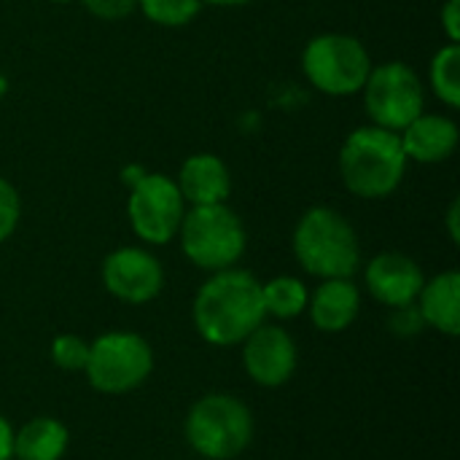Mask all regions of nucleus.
Listing matches in <instances>:
<instances>
[{"label":"nucleus","mask_w":460,"mask_h":460,"mask_svg":"<svg viewBox=\"0 0 460 460\" xmlns=\"http://www.w3.org/2000/svg\"><path fill=\"white\" fill-rule=\"evenodd\" d=\"M458 216H460V202L453 199L450 208H447V229H450V240L458 243L460 240V229H458Z\"/></svg>","instance_id":"27"},{"label":"nucleus","mask_w":460,"mask_h":460,"mask_svg":"<svg viewBox=\"0 0 460 460\" xmlns=\"http://www.w3.org/2000/svg\"><path fill=\"white\" fill-rule=\"evenodd\" d=\"M291 245L299 267L321 280L353 278L361 264V245L353 224L326 205H315L299 216Z\"/></svg>","instance_id":"3"},{"label":"nucleus","mask_w":460,"mask_h":460,"mask_svg":"<svg viewBox=\"0 0 460 460\" xmlns=\"http://www.w3.org/2000/svg\"><path fill=\"white\" fill-rule=\"evenodd\" d=\"M310 321L323 334H340L353 326L361 310V291L350 278L321 280L307 302Z\"/></svg>","instance_id":"15"},{"label":"nucleus","mask_w":460,"mask_h":460,"mask_svg":"<svg viewBox=\"0 0 460 460\" xmlns=\"http://www.w3.org/2000/svg\"><path fill=\"white\" fill-rule=\"evenodd\" d=\"M51 361L65 372H84L89 361V342L78 334H59L51 342Z\"/></svg>","instance_id":"21"},{"label":"nucleus","mask_w":460,"mask_h":460,"mask_svg":"<svg viewBox=\"0 0 460 460\" xmlns=\"http://www.w3.org/2000/svg\"><path fill=\"white\" fill-rule=\"evenodd\" d=\"M49 3H57V5H65V3H73V0H49Z\"/></svg>","instance_id":"29"},{"label":"nucleus","mask_w":460,"mask_h":460,"mask_svg":"<svg viewBox=\"0 0 460 460\" xmlns=\"http://www.w3.org/2000/svg\"><path fill=\"white\" fill-rule=\"evenodd\" d=\"M245 3H251V0H202V5H218V8H237Z\"/></svg>","instance_id":"28"},{"label":"nucleus","mask_w":460,"mask_h":460,"mask_svg":"<svg viewBox=\"0 0 460 460\" xmlns=\"http://www.w3.org/2000/svg\"><path fill=\"white\" fill-rule=\"evenodd\" d=\"M154 372V350L135 332H105L89 342L86 383L108 396L140 388Z\"/></svg>","instance_id":"7"},{"label":"nucleus","mask_w":460,"mask_h":460,"mask_svg":"<svg viewBox=\"0 0 460 460\" xmlns=\"http://www.w3.org/2000/svg\"><path fill=\"white\" fill-rule=\"evenodd\" d=\"M102 286L124 305H148L164 288V267L151 251L124 245L105 256Z\"/></svg>","instance_id":"10"},{"label":"nucleus","mask_w":460,"mask_h":460,"mask_svg":"<svg viewBox=\"0 0 460 460\" xmlns=\"http://www.w3.org/2000/svg\"><path fill=\"white\" fill-rule=\"evenodd\" d=\"M442 19V30L447 35V43H458L460 40V0H447L439 11Z\"/></svg>","instance_id":"25"},{"label":"nucleus","mask_w":460,"mask_h":460,"mask_svg":"<svg viewBox=\"0 0 460 460\" xmlns=\"http://www.w3.org/2000/svg\"><path fill=\"white\" fill-rule=\"evenodd\" d=\"M364 280H367V291L380 305L396 310V307L415 305L426 283V275L412 256L399 251H383L367 264Z\"/></svg>","instance_id":"12"},{"label":"nucleus","mask_w":460,"mask_h":460,"mask_svg":"<svg viewBox=\"0 0 460 460\" xmlns=\"http://www.w3.org/2000/svg\"><path fill=\"white\" fill-rule=\"evenodd\" d=\"M391 329L394 334L399 337H415L426 329L420 313H418V305H407V307H396L394 315H391Z\"/></svg>","instance_id":"24"},{"label":"nucleus","mask_w":460,"mask_h":460,"mask_svg":"<svg viewBox=\"0 0 460 460\" xmlns=\"http://www.w3.org/2000/svg\"><path fill=\"white\" fill-rule=\"evenodd\" d=\"M70 431L57 418H32L13 431V460H62Z\"/></svg>","instance_id":"17"},{"label":"nucleus","mask_w":460,"mask_h":460,"mask_svg":"<svg viewBox=\"0 0 460 460\" xmlns=\"http://www.w3.org/2000/svg\"><path fill=\"white\" fill-rule=\"evenodd\" d=\"M299 350L294 337L272 323H261L243 342V367L261 388H280L296 372Z\"/></svg>","instance_id":"11"},{"label":"nucleus","mask_w":460,"mask_h":460,"mask_svg":"<svg viewBox=\"0 0 460 460\" xmlns=\"http://www.w3.org/2000/svg\"><path fill=\"white\" fill-rule=\"evenodd\" d=\"M191 321L208 345H243L245 337L267 321L261 280L237 267L210 272V278L197 288Z\"/></svg>","instance_id":"1"},{"label":"nucleus","mask_w":460,"mask_h":460,"mask_svg":"<svg viewBox=\"0 0 460 460\" xmlns=\"http://www.w3.org/2000/svg\"><path fill=\"white\" fill-rule=\"evenodd\" d=\"M0 460H13V426L0 415Z\"/></svg>","instance_id":"26"},{"label":"nucleus","mask_w":460,"mask_h":460,"mask_svg":"<svg viewBox=\"0 0 460 460\" xmlns=\"http://www.w3.org/2000/svg\"><path fill=\"white\" fill-rule=\"evenodd\" d=\"M418 313L426 326L437 329L445 337L460 334V275L456 270L439 272L437 278L426 280L418 299Z\"/></svg>","instance_id":"16"},{"label":"nucleus","mask_w":460,"mask_h":460,"mask_svg":"<svg viewBox=\"0 0 460 460\" xmlns=\"http://www.w3.org/2000/svg\"><path fill=\"white\" fill-rule=\"evenodd\" d=\"M178 237L183 256L205 272L234 267L248 245L245 224L226 202L186 208Z\"/></svg>","instance_id":"5"},{"label":"nucleus","mask_w":460,"mask_h":460,"mask_svg":"<svg viewBox=\"0 0 460 460\" xmlns=\"http://www.w3.org/2000/svg\"><path fill=\"white\" fill-rule=\"evenodd\" d=\"M81 5L102 22H119L137 8V0H81Z\"/></svg>","instance_id":"23"},{"label":"nucleus","mask_w":460,"mask_h":460,"mask_svg":"<svg viewBox=\"0 0 460 460\" xmlns=\"http://www.w3.org/2000/svg\"><path fill=\"white\" fill-rule=\"evenodd\" d=\"M361 94L372 124L391 132H402L426 108V89L420 75L402 59L372 65Z\"/></svg>","instance_id":"8"},{"label":"nucleus","mask_w":460,"mask_h":460,"mask_svg":"<svg viewBox=\"0 0 460 460\" xmlns=\"http://www.w3.org/2000/svg\"><path fill=\"white\" fill-rule=\"evenodd\" d=\"M183 434L197 456L208 460H234L253 442V415L237 396L208 394L191 404Z\"/></svg>","instance_id":"4"},{"label":"nucleus","mask_w":460,"mask_h":460,"mask_svg":"<svg viewBox=\"0 0 460 460\" xmlns=\"http://www.w3.org/2000/svg\"><path fill=\"white\" fill-rule=\"evenodd\" d=\"M186 216V199L175 178L162 172L140 175L127 199V218L132 232L148 245H167L178 237Z\"/></svg>","instance_id":"9"},{"label":"nucleus","mask_w":460,"mask_h":460,"mask_svg":"<svg viewBox=\"0 0 460 460\" xmlns=\"http://www.w3.org/2000/svg\"><path fill=\"white\" fill-rule=\"evenodd\" d=\"M407 154L399 132L367 124L353 129L340 148V178L361 199H385L407 175Z\"/></svg>","instance_id":"2"},{"label":"nucleus","mask_w":460,"mask_h":460,"mask_svg":"<svg viewBox=\"0 0 460 460\" xmlns=\"http://www.w3.org/2000/svg\"><path fill=\"white\" fill-rule=\"evenodd\" d=\"M19 218H22L19 191H16V186L11 181L0 178V243H5L16 232Z\"/></svg>","instance_id":"22"},{"label":"nucleus","mask_w":460,"mask_h":460,"mask_svg":"<svg viewBox=\"0 0 460 460\" xmlns=\"http://www.w3.org/2000/svg\"><path fill=\"white\" fill-rule=\"evenodd\" d=\"M137 8L159 27H186L202 11V0H137Z\"/></svg>","instance_id":"20"},{"label":"nucleus","mask_w":460,"mask_h":460,"mask_svg":"<svg viewBox=\"0 0 460 460\" xmlns=\"http://www.w3.org/2000/svg\"><path fill=\"white\" fill-rule=\"evenodd\" d=\"M372 70L367 46L348 32H321L302 51V73L313 89L329 97L358 94Z\"/></svg>","instance_id":"6"},{"label":"nucleus","mask_w":460,"mask_h":460,"mask_svg":"<svg viewBox=\"0 0 460 460\" xmlns=\"http://www.w3.org/2000/svg\"><path fill=\"white\" fill-rule=\"evenodd\" d=\"M399 137H402V146H404V154L410 162L439 164L456 154L460 132L458 124L450 116L423 111L415 121H410L399 132Z\"/></svg>","instance_id":"14"},{"label":"nucleus","mask_w":460,"mask_h":460,"mask_svg":"<svg viewBox=\"0 0 460 460\" xmlns=\"http://www.w3.org/2000/svg\"><path fill=\"white\" fill-rule=\"evenodd\" d=\"M261 299H264V313L278 318V321H294L307 310L310 291L305 280L294 275H278L267 283H261Z\"/></svg>","instance_id":"18"},{"label":"nucleus","mask_w":460,"mask_h":460,"mask_svg":"<svg viewBox=\"0 0 460 460\" xmlns=\"http://www.w3.org/2000/svg\"><path fill=\"white\" fill-rule=\"evenodd\" d=\"M186 205H221L232 194V172L229 164L218 154H191L183 159L175 178Z\"/></svg>","instance_id":"13"},{"label":"nucleus","mask_w":460,"mask_h":460,"mask_svg":"<svg viewBox=\"0 0 460 460\" xmlns=\"http://www.w3.org/2000/svg\"><path fill=\"white\" fill-rule=\"evenodd\" d=\"M429 81L434 94L447 105V108H458L460 105V49L458 43H447L442 46L434 57H431V67H429Z\"/></svg>","instance_id":"19"}]
</instances>
